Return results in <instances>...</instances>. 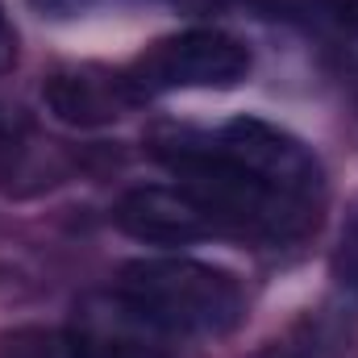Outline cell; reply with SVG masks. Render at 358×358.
Segmentation results:
<instances>
[{
	"label": "cell",
	"mask_w": 358,
	"mask_h": 358,
	"mask_svg": "<svg viewBox=\"0 0 358 358\" xmlns=\"http://www.w3.org/2000/svg\"><path fill=\"white\" fill-rule=\"evenodd\" d=\"M117 287L167 338H225L246 317L238 279L196 259H138Z\"/></svg>",
	"instance_id": "obj_1"
},
{
	"label": "cell",
	"mask_w": 358,
	"mask_h": 358,
	"mask_svg": "<svg viewBox=\"0 0 358 358\" xmlns=\"http://www.w3.org/2000/svg\"><path fill=\"white\" fill-rule=\"evenodd\" d=\"M246 76L250 50L221 29H183L176 38H163L125 71L138 100L187 88H238Z\"/></svg>",
	"instance_id": "obj_2"
},
{
	"label": "cell",
	"mask_w": 358,
	"mask_h": 358,
	"mask_svg": "<svg viewBox=\"0 0 358 358\" xmlns=\"http://www.w3.org/2000/svg\"><path fill=\"white\" fill-rule=\"evenodd\" d=\"M213 142L234 167H242L250 179H259L267 192L308 208V213H317L321 192H325V176H321L317 155L300 138H292L287 129L267 125V121L238 117Z\"/></svg>",
	"instance_id": "obj_3"
},
{
	"label": "cell",
	"mask_w": 358,
	"mask_h": 358,
	"mask_svg": "<svg viewBox=\"0 0 358 358\" xmlns=\"http://www.w3.org/2000/svg\"><path fill=\"white\" fill-rule=\"evenodd\" d=\"M171 338L138 313L121 287L117 292H88L63 334L67 358H171Z\"/></svg>",
	"instance_id": "obj_4"
},
{
	"label": "cell",
	"mask_w": 358,
	"mask_h": 358,
	"mask_svg": "<svg viewBox=\"0 0 358 358\" xmlns=\"http://www.w3.org/2000/svg\"><path fill=\"white\" fill-rule=\"evenodd\" d=\"M117 225L150 246H187L200 242L208 234H217L221 225L213 221V213L187 192V187H163V183H146L134 187L117 200Z\"/></svg>",
	"instance_id": "obj_5"
},
{
	"label": "cell",
	"mask_w": 358,
	"mask_h": 358,
	"mask_svg": "<svg viewBox=\"0 0 358 358\" xmlns=\"http://www.w3.org/2000/svg\"><path fill=\"white\" fill-rule=\"evenodd\" d=\"M46 104L59 121L67 125H104L117 121L138 96L125 76H100V71H59L46 88Z\"/></svg>",
	"instance_id": "obj_6"
},
{
	"label": "cell",
	"mask_w": 358,
	"mask_h": 358,
	"mask_svg": "<svg viewBox=\"0 0 358 358\" xmlns=\"http://www.w3.org/2000/svg\"><path fill=\"white\" fill-rule=\"evenodd\" d=\"M334 279H338L342 292H350L358 300V213H350V221L338 234V246H334Z\"/></svg>",
	"instance_id": "obj_7"
},
{
	"label": "cell",
	"mask_w": 358,
	"mask_h": 358,
	"mask_svg": "<svg viewBox=\"0 0 358 358\" xmlns=\"http://www.w3.org/2000/svg\"><path fill=\"white\" fill-rule=\"evenodd\" d=\"M246 8H255V13H263V17H283V21H300V17H308V13H317L321 4H329V0H242Z\"/></svg>",
	"instance_id": "obj_8"
},
{
	"label": "cell",
	"mask_w": 358,
	"mask_h": 358,
	"mask_svg": "<svg viewBox=\"0 0 358 358\" xmlns=\"http://www.w3.org/2000/svg\"><path fill=\"white\" fill-rule=\"evenodd\" d=\"M13 67H17V29H13V21L0 8V76L13 71Z\"/></svg>",
	"instance_id": "obj_9"
},
{
	"label": "cell",
	"mask_w": 358,
	"mask_h": 358,
	"mask_svg": "<svg viewBox=\"0 0 358 358\" xmlns=\"http://www.w3.org/2000/svg\"><path fill=\"white\" fill-rule=\"evenodd\" d=\"M329 8L338 13V21L350 34V50H358V0H329Z\"/></svg>",
	"instance_id": "obj_10"
},
{
	"label": "cell",
	"mask_w": 358,
	"mask_h": 358,
	"mask_svg": "<svg viewBox=\"0 0 358 358\" xmlns=\"http://www.w3.org/2000/svg\"><path fill=\"white\" fill-rule=\"evenodd\" d=\"M38 13H46V17H76V13H84L92 0H29Z\"/></svg>",
	"instance_id": "obj_11"
},
{
	"label": "cell",
	"mask_w": 358,
	"mask_h": 358,
	"mask_svg": "<svg viewBox=\"0 0 358 358\" xmlns=\"http://www.w3.org/2000/svg\"><path fill=\"white\" fill-rule=\"evenodd\" d=\"M8 138V117H4V108H0V142Z\"/></svg>",
	"instance_id": "obj_12"
}]
</instances>
